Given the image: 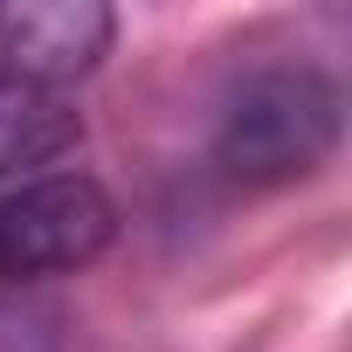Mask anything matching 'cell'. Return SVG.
Masks as SVG:
<instances>
[{"mask_svg":"<svg viewBox=\"0 0 352 352\" xmlns=\"http://www.w3.org/2000/svg\"><path fill=\"white\" fill-rule=\"evenodd\" d=\"M338 124H345V104H338V83L324 69L270 63V69H249L221 97L214 159L242 187H290L331 159Z\"/></svg>","mask_w":352,"mask_h":352,"instance_id":"6da1fadb","label":"cell"},{"mask_svg":"<svg viewBox=\"0 0 352 352\" xmlns=\"http://www.w3.org/2000/svg\"><path fill=\"white\" fill-rule=\"evenodd\" d=\"M118 235V201L90 173H35L0 201V283H49L97 263Z\"/></svg>","mask_w":352,"mask_h":352,"instance_id":"7a4b0ae2","label":"cell"},{"mask_svg":"<svg viewBox=\"0 0 352 352\" xmlns=\"http://www.w3.org/2000/svg\"><path fill=\"white\" fill-rule=\"evenodd\" d=\"M118 14L104 0H0V69L63 90L111 56Z\"/></svg>","mask_w":352,"mask_h":352,"instance_id":"3957f363","label":"cell"},{"mask_svg":"<svg viewBox=\"0 0 352 352\" xmlns=\"http://www.w3.org/2000/svg\"><path fill=\"white\" fill-rule=\"evenodd\" d=\"M76 138H83V118L63 90H42V83H21L0 69V180L56 166Z\"/></svg>","mask_w":352,"mask_h":352,"instance_id":"277c9868","label":"cell"},{"mask_svg":"<svg viewBox=\"0 0 352 352\" xmlns=\"http://www.w3.org/2000/svg\"><path fill=\"white\" fill-rule=\"evenodd\" d=\"M0 352H63V311L35 283H0Z\"/></svg>","mask_w":352,"mask_h":352,"instance_id":"5b68a950","label":"cell"}]
</instances>
